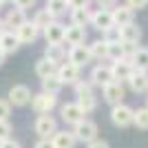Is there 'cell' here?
Returning <instances> with one entry per match:
<instances>
[{"label":"cell","mask_w":148,"mask_h":148,"mask_svg":"<svg viewBox=\"0 0 148 148\" xmlns=\"http://www.w3.org/2000/svg\"><path fill=\"white\" fill-rule=\"evenodd\" d=\"M133 117H135V111L126 104H115L113 111H111V122L115 124V126H119V128L130 126V124H133Z\"/></svg>","instance_id":"1"},{"label":"cell","mask_w":148,"mask_h":148,"mask_svg":"<svg viewBox=\"0 0 148 148\" xmlns=\"http://www.w3.org/2000/svg\"><path fill=\"white\" fill-rule=\"evenodd\" d=\"M73 135L75 139H80V142H95V137H97V124L91 122V119H82L80 124H75V128H73Z\"/></svg>","instance_id":"2"},{"label":"cell","mask_w":148,"mask_h":148,"mask_svg":"<svg viewBox=\"0 0 148 148\" xmlns=\"http://www.w3.org/2000/svg\"><path fill=\"white\" fill-rule=\"evenodd\" d=\"M111 71H113V80L124 82V80H130V75L135 73V66L128 58H122V60H115L111 64Z\"/></svg>","instance_id":"3"},{"label":"cell","mask_w":148,"mask_h":148,"mask_svg":"<svg viewBox=\"0 0 148 148\" xmlns=\"http://www.w3.org/2000/svg\"><path fill=\"white\" fill-rule=\"evenodd\" d=\"M56 95H51V93H38V95H33V99H31V106L36 108L40 115H49L51 111H53V106H56Z\"/></svg>","instance_id":"4"},{"label":"cell","mask_w":148,"mask_h":148,"mask_svg":"<svg viewBox=\"0 0 148 148\" xmlns=\"http://www.w3.org/2000/svg\"><path fill=\"white\" fill-rule=\"evenodd\" d=\"M91 25L95 27L97 31H102V33H104L106 29L115 27V22H113V11H111V9H97V11H93Z\"/></svg>","instance_id":"5"},{"label":"cell","mask_w":148,"mask_h":148,"mask_svg":"<svg viewBox=\"0 0 148 148\" xmlns=\"http://www.w3.org/2000/svg\"><path fill=\"white\" fill-rule=\"evenodd\" d=\"M36 133L42 139H49V137H53L58 133V126H56V119L51 117V115H40V117L36 119Z\"/></svg>","instance_id":"6"},{"label":"cell","mask_w":148,"mask_h":148,"mask_svg":"<svg viewBox=\"0 0 148 148\" xmlns=\"http://www.w3.org/2000/svg\"><path fill=\"white\" fill-rule=\"evenodd\" d=\"M58 77L62 80V84H75L80 82V66L73 62H64L58 66Z\"/></svg>","instance_id":"7"},{"label":"cell","mask_w":148,"mask_h":148,"mask_svg":"<svg viewBox=\"0 0 148 148\" xmlns=\"http://www.w3.org/2000/svg\"><path fill=\"white\" fill-rule=\"evenodd\" d=\"M60 115H62V119H64L66 124H73V126H75V124H80L82 119H84L86 113L77 106V102H71V104H64L60 108Z\"/></svg>","instance_id":"8"},{"label":"cell","mask_w":148,"mask_h":148,"mask_svg":"<svg viewBox=\"0 0 148 148\" xmlns=\"http://www.w3.org/2000/svg\"><path fill=\"white\" fill-rule=\"evenodd\" d=\"M31 91L29 86H25V84H16V86H11V91H9V104L13 106H25L31 102Z\"/></svg>","instance_id":"9"},{"label":"cell","mask_w":148,"mask_h":148,"mask_svg":"<svg viewBox=\"0 0 148 148\" xmlns=\"http://www.w3.org/2000/svg\"><path fill=\"white\" fill-rule=\"evenodd\" d=\"M102 91H104V99L108 102V104H122V97H124V86H122V82L117 80H113L108 82L106 86H102Z\"/></svg>","instance_id":"10"},{"label":"cell","mask_w":148,"mask_h":148,"mask_svg":"<svg viewBox=\"0 0 148 148\" xmlns=\"http://www.w3.org/2000/svg\"><path fill=\"white\" fill-rule=\"evenodd\" d=\"M64 31H66V27L62 25V22H51V25L44 29V40H47V44H62L64 42Z\"/></svg>","instance_id":"11"},{"label":"cell","mask_w":148,"mask_h":148,"mask_svg":"<svg viewBox=\"0 0 148 148\" xmlns=\"http://www.w3.org/2000/svg\"><path fill=\"white\" fill-rule=\"evenodd\" d=\"M113 11V22L117 27H126L133 22V16H135V9H130L128 5H119L115 7V9H111Z\"/></svg>","instance_id":"12"},{"label":"cell","mask_w":148,"mask_h":148,"mask_svg":"<svg viewBox=\"0 0 148 148\" xmlns=\"http://www.w3.org/2000/svg\"><path fill=\"white\" fill-rule=\"evenodd\" d=\"M86 40V31L84 27H75V25H69L66 31H64V42L71 44V47H77V44H84Z\"/></svg>","instance_id":"13"},{"label":"cell","mask_w":148,"mask_h":148,"mask_svg":"<svg viewBox=\"0 0 148 148\" xmlns=\"http://www.w3.org/2000/svg\"><path fill=\"white\" fill-rule=\"evenodd\" d=\"M38 31H40V29H38L33 22H29V20H27V22L20 27V29H16V36H18L20 44H31V42H36Z\"/></svg>","instance_id":"14"},{"label":"cell","mask_w":148,"mask_h":148,"mask_svg":"<svg viewBox=\"0 0 148 148\" xmlns=\"http://www.w3.org/2000/svg\"><path fill=\"white\" fill-rule=\"evenodd\" d=\"M88 60H91V51H88V47H84V44L71 47V51H69V62H73V64H77V66L82 69Z\"/></svg>","instance_id":"15"},{"label":"cell","mask_w":148,"mask_h":148,"mask_svg":"<svg viewBox=\"0 0 148 148\" xmlns=\"http://www.w3.org/2000/svg\"><path fill=\"white\" fill-rule=\"evenodd\" d=\"M27 22V18H25V9H20V7H16V9H9L7 11V16H5V25H7V29H20V27Z\"/></svg>","instance_id":"16"},{"label":"cell","mask_w":148,"mask_h":148,"mask_svg":"<svg viewBox=\"0 0 148 148\" xmlns=\"http://www.w3.org/2000/svg\"><path fill=\"white\" fill-rule=\"evenodd\" d=\"M91 82L93 84H99V86H106L108 82H113V71L111 66H95L93 69V73H91Z\"/></svg>","instance_id":"17"},{"label":"cell","mask_w":148,"mask_h":148,"mask_svg":"<svg viewBox=\"0 0 148 148\" xmlns=\"http://www.w3.org/2000/svg\"><path fill=\"white\" fill-rule=\"evenodd\" d=\"M58 73V64L56 62L47 60V58H40V60L36 62V75L40 77V80H44V77H51V75Z\"/></svg>","instance_id":"18"},{"label":"cell","mask_w":148,"mask_h":148,"mask_svg":"<svg viewBox=\"0 0 148 148\" xmlns=\"http://www.w3.org/2000/svg\"><path fill=\"white\" fill-rule=\"evenodd\" d=\"M119 31H122V42H126V44H137L139 38H142V29L135 22H130L126 27H119Z\"/></svg>","instance_id":"19"},{"label":"cell","mask_w":148,"mask_h":148,"mask_svg":"<svg viewBox=\"0 0 148 148\" xmlns=\"http://www.w3.org/2000/svg\"><path fill=\"white\" fill-rule=\"evenodd\" d=\"M18 47H20V40H18V36H16V31H7L5 36L0 38V49L5 51V56L16 53Z\"/></svg>","instance_id":"20"},{"label":"cell","mask_w":148,"mask_h":148,"mask_svg":"<svg viewBox=\"0 0 148 148\" xmlns=\"http://www.w3.org/2000/svg\"><path fill=\"white\" fill-rule=\"evenodd\" d=\"M128 84H130V88H133L135 93L148 91V73H146V71H137V69H135V73L130 75Z\"/></svg>","instance_id":"21"},{"label":"cell","mask_w":148,"mask_h":148,"mask_svg":"<svg viewBox=\"0 0 148 148\" xmlns=\"http://www.w3.org/2000/svg\"><path fill=\"white\" fill-rule=\"evenodd\" d=\"M51 142L56 148H73L75 146V135L73 133H66V130H58L56 135L51 137Z\"/></svg>","instance_id":"22"},{"label":"cell","mask_w":148,"mask_h":148,"mask_svg":"<svg viewBox=\"0 0 148 148\" xmlns=\"http://www.w3.org/2000/svg\"><path fill=\"white\" fill-rule=\"evenodd\" d=\"M91 9L84 7V9H71V25L75 27H86L91 25Z\"/></svg>","instance_id":"23"},{"label":"cell","mask_w":148,"mask_h":148,"mask_svg":"<svg viewBox=\"0 0 148 148\" xmlns=\"http://www.w3.org/2000/svg\"><path fill=\"white\" fill-rule=\"evenodd\" d=\"M44 58L51 60V62H56V64H60V62H64V58H66V51H64L62 44H47Z\"/></svg>","instance_id":"24"},{"label":"cell","mask_w":148,"mask_h":148,"mask_svg":"<svg viewBox=\"0 0 148 148\" xmlns=\"http://www.w3.org/2000/svg\"><path fill=\"white\" fill-rule=\"evenodd\" d=\"M31 22H33V25L38 27V29H47V27L51 25V22H56V16H53V13L49 11V9H47V7H44V9H40V11L36 13V16H33V20H31Z\"/></svg>","instance_id":"25"},{"label":"cell","mask_w":148,"mask_h":148,"mask_svg":"<svg viewBox=\"0 0 148 148\" xmlns=\"http://www.w3.org/2000/svg\"><path fill=\"white\" fill-rule=\"evenodd\" d=\"M88 51H91V58H93V60L108 58V42H106V40H95V42L88 44Z\"/></svg>","instance_id":"26"},{"label":"cell","mask_w":148,"mask_h":148,"mask_svg":"<svg viewBox=\"0 0 148 148\" xmlns=\"http://www.w3.org/2000/svg\"><path fill=\"white\" fill-rule=\"evenodd\" d=\"M130 62H133V66H135L137 71H148V49L146 47L137 49L135 53H133V58H130Z\"/></svg>","instance_id":"27"},{"label":"cell","mask_w":148,"mask_h":148,"mask_svg":"<svg viewBox=\"0 0 148 148\" xmlns=\"http://www.w3.org/2000/svg\"><path fill=\"white\" fill-rule=\"evenodd\" d=\"M60 88H62V80L58 77V73H56V75H51V77H44V80H42V91H44V93L58 95V93H60Z\"/></svg>","instance_id":"28"},{"label":"cell","mask_w":148,"mask_h":148,"mask_svg":"<svg viewBox=\"0 0 148 148\" xmlns=\"http://www.w3.org/2000/svg\"><path fill=\"white\" fill-rule=\"evenodd\" d=\"M77 106H80L84 113L95 111V106H97V102H95V95H93V93H82V95H77Z\"/></svg>","instance_id":"29"},{"label":"cell","mask_w":148,"mask_h":148,"mask_svg":"<svg viewBox=\"0 0 148 148\" xmlns=\"http://www.w3.org/2000/svg\"><path fill=\"white\" fill-rule=\"evenodd\" d=\"M47 9L58 18V16H62V13H66L69 0H47Z\"/></svg>","instance_id":"30"},{"label":"cell","mask_w":148,"mask_h":148,"mask_svg":"<svg viewBox=\"0 0 148 148\" xmlns=\"http://www.w3.org/2000/svg\"><path fill=\"white\" fill-rule=\"evenodd\" d=\"M108 58H111L113 62L126 58V47H124V42H113V44H108Z\"/></svg>","instance_id":"31"},{"label":"cell","mask_w":148,"mask_h":148,"mask_svg":"<svg viewBox=\"0 0 148 148\" xmlns=\"http://www.w3.org/2000/svg\"><path fill=\"white\" fill-rule=\"evenodd\" d=\"M133 124L142 130H148V106L146 108H139L135 111V117H133Z\"/></svg>","instance_id":"32"},{"label":"cell","mask_w":148,"mask_h":148,"mask_svg":"<svg viewBox=\"0 0 148 148\" xmlns=\"http://www.w3.org/2000/svg\"><path fill=\"white\" fill-rule=\"evenodd\" d=\"M104 40H106L108 44L122 42V31H119V27L115 25V27H111V29H106V31H104Z\"/></svg>","instance_id":"33"},{"label":"cell","mask_w":148,"mask_h":148,"mask_svg":"<svg viewBox=\"0 0 148 148\" xmlns=\"http://www.w3.org/2000/svg\"><path fill=\"white\" fill-rule=\"evenodd\" d=\"M9 135H11V124L7 119H0V142L9 139Z\"/></svg>","instance_id":"34"},{"label":"cell","mask_w":148,"mask_h":148,"mask_svg":"<svg viewBox=\"0 0 148 148\" xmlns=\"http://www.w3.org/2000/svg\"><path fill=\"white\" fill-rule=\"evenodd\" d=\"M82 93H93L91 82H75V95H82Z\"/></svg>","instance_id":"35"},{"label":"cell","mask_w":148,"mask_h":148,"mask_svg":"<svg viewBox=\"0 0 148 148\" xmlns=\"http://www.w3.org/2000/svg\"><path fill=\"white\" fill-rule=\"evenodd\" d=\"M9 113H11V104L7 99H0V119H7Z\"/></svg>","instance_id":"36"},{"label":"cell","mask_w":148,"mask_h":148,"mask_svg":"<svg viewBox=\"0 0 148 148\" xmlns=\"http://www.w3.org/2000/svg\"><path fill=\"white\" fill-rule=\"evenodd\" d=\"M91 5V0H69V9H84Z\"/></svg>","instance_id":"37"},{"label":"cell","mask_w":148,"mask_h":148,"mask_svg":"<svg viewBox=\"0 0 148 148\" xmlns=\"http://www.w3.org/2000/svg\"><path fill=\"white\" fill-rule=\"evenodd\" d=\"M126 5H128L130 9H144V7L148 5V0H126Z\"/></svg>","instance_id":"38"},{"label":"cell","mask_w":148,"mask_h":148,"mask_svg":"<svg viewBox=\"0 0 148 148\" xmlns=\"http://www.w3.org/2000/svg\"><path fill=\"white\" fill-rule=\"evenodd\" d=\"M99 9H115L117 7V0H97Z\"/></svg>","instance_id":"39"},{"label":"cell","mask_w":148,"mask_h":148,"mask_svg":"<svg viewBox=\"0 0 148 148\" xmlns=\"http://www.w3.org/2000/svg\"><path fill=\"white\" fill-rule=\"evenodd\" d=\"M38 0H13V5L20 7V9H29V7H33Z\"/></svg>","instance_id":"40"},{"label":"cell","mask_w":148,"mask_h":148,"mask_svg":"<svg viewBox=\"0 0 148 148\" xmlns=\"http://www.w3.org/2000/svg\"><path fill=\"white\" fill-rule=\"evenodd\" d=\"M0 148H20V144L9 137V139H5V142H0Z\"/></svg>","instance_id":"41"},{"label":"cell","mask_w":148,"mask_h":148,"mask_svg":"<svg viewBox=\"0 0 148 148\" xmlns=\"http://www.w3.org/2000/svg\"><path fill=\"white\" fill-rule=\"evenodd\" d=\"M36 148H56V146H53L51 139H40V142L36 144Z\"/></svg>","instance_id":"42"},{"label":"cell","mask_w":148,"mask_h":148,"mask_svg":"<svg viewBox=\"0 0 148 148\" xmlns=\"http://www.w3.org/2000/svg\"><path fill=\"white\" fill-rule=\"evenodd\" d=\"M88 148H108V144H106V142H97V139H95V142L88 144Z\"/></svg>","instance_id":"43"},{"label":"cell","mask_w":148,"mask_h":148,"mask_svg":"<svg viewBox=\"0 0 148 148\" xmlns=\"http://www.w3.org/2000/svg\"><path fill=\"white\" fill-rule=\"evenodd\" d=\"M7 31H9V29H7V25H5V20H0V38L5 36Z\"/></svg>","instance_id":"44"},{"label":"cell","mask_w":148,"mask_h":148,"mask_svg":"<svg viewBox=\"0 0 148 148\" xmlns=\"http://www.w3.org/2000/svg\"><path fill=\"white\" fill-rule=\"evenodd\" d=\"M2 62H5V51L0 49V66H2Z\"/></svg>","instance_id":"45"},{"label":"cell","mask_w":148,"mask_h":148,"mask_svg":"<svg viewBox=\"0 0 148 148\" xmlns=\"http://www.w3.org/2000/svg\"><path fill=\"white\" fill-rule=\"evenodd\" d=\"M0 2H2V5H7V2H13V0H0Z\"/></svg>","instance_id":"46"},{"label":"cell","mask_w":148,"mask_h":148,"mask_svg":"<svg viewBox=\"0 0 148 148\" xmlns=\"http://www.w3.org/2000/svg\"><path fill=\"white\" fill-rule=\"evenodd\" d=\"M0 9H2V2H0Z\"/></svg>","instance_id":"47"}]
</instances>
